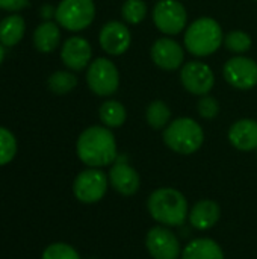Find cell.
Returning a JSON list of instances; mask_svg holds the SVG:
<instances>
[{"label":"cell","instance_id":"14","mask_svg":"<svg viewBox=\"0 0 257 259\" xmlns=\"http://www.w3.org/2000/svg\"><path fill=\"white\" fill-rule=\"evenodd\" d=\"M100 47L111 56L126 53L132 44V35L126 24L121 21H108L98 33Z\"/></svg>","mask_w":257,"mask_h":259},{"label":"cell","instance_id":"23","mask_svg":"<svg viewBox=\"0 0 257 259\" xmlns=\"http://www.w3.org/2000/svg\"><path fill=\"white\" fill-rule=\"evenodd\" d=\"M47 87L53 94L64 96L77 87V77L68 70H58L52 73L47 79Z\"/></svg>","mask_w":257,"mask_h":259},{"label":"cell","instance_id":"7","mask_svg":"<svg viewBox=\"0 0 257 259\" xmlns=\"http://www.w3.org/2000/svg\"><path fill=\"white\" fill-rule=\"evenodd\" d=\"M86 83L95 96H112L120 87V73L117 65L108 58H97L91 61L86 70Z\"/></svg>","mask_w":257,"mask_h":259},{"label":"cell","instance_id":"21","mask_svg":"<svg viewBox=\"0 0 257 259\" xmlns=\"http://www.w3.org/2000/svg\"><path fill=\"white\" fill-rule=\"evenodd\" d=\"M98 117H100V121L103 123V126H106L109 129H115L126 123L127 112H126L124 105L120 103L118 100H106L100 105Z\"/></svg>","mask_w":257,"mask_h":259},{"label":"cell","instance_id":"33","mask_svg":"<svg viewBox=\"0 0 257 259\" xmlns=\"http://www.w3.org/2000/svg\"><path fill=\"white\" fill-rule=\"evenodd\" d=\"M256 2H257V0H256Z\"/></svg>","mask_w":257,"mask_h":259},{"label":"cell","instance_id":"13","mask_svg":"<svg viewBox=\"0 0 257 259\" xmlns=\"http://www.w3.org/2000/svg\"><path fill=\"white\" fill-rule=\"evenodd\" d=\"M108 178L109 185L114 188V191L124 197L135 196L141 188L139 173L127 161H123L120 158H117V161L111 165Z\"/></svg>","mask_w":257,"mask_h":259},{"label":"cell","instance_id":"6","mask_svg":"<svg viewBox=\"0 0 257 259\" xmlns=\"http://www.w3.org/2000/svg\"><path fill=\"white\" fill-rule=\"evenodd\" d=\"M109 178L101 168L88 167L82 170L73 182L74 197L85 205L98 203L108 193Z\"/></svg>","mask_w":257,"mask_h":259},{"label":"cell","instance_id":"27","mask_svg":"<svg viewBox=\"0 0 257 259\" xmlns=\"http://www.w3.org/2000/svg\"><path fill=\"white\" fill-rule=\"evenodd\" d=\"M41 259H82L79 252L67 243H53L47 246Z\"/></svg>","mask_w":257,"mask_h":259},{"label":"cell","instance_id":"11","mask_svg":"<svg viewBox=\"0 0 257 259\" xmlns=\"http://www.w3.org/2000/svg\"><path fill=\"white\" fill-rule=\"evenodd\" d=\"M223 76L226 82L236 90H253L257 85V62L245 56L230 58L224 64Z\"/></svg>","mask_w":257,"mask_h":259},{"label":"cell","instance_id":"30","mask_svg":"<svg viewBox=\"0 0 257 259\" xmlns=\"http://www.w3.org/2000/svg\"><path fill=\"white\" fill-rule=\"evenodd\" d=\"M55 14H56V8H53L50 5H44L39 9V15L44 18V21H48V20L55 18Z\"/></svg>","mask_w":257,"mask_h":259},{"label":"cell","instance_id":"18","mask_svg":"<svg viewBox=\"0 0 257 259\" xmlns=\"http://www.w3.org/2000/svg\"><path fill=\"white\" fill-rule=\"evenodd\" d=\"M180 259H226L224 250L212 238H195L191 240L182 250Z\"/></svg>","mask_w":257,"mask_h":259},{"label":"cell","instance_id":"15","mask_svg":"<svg viewBox=\"0 0 257 259\" xmlns=\"http://www.w3.org/2000/svg\"><path fill=\"white\" fill-rule=\"evenodd\" d=\"M92 58L91 44L82 36H70L61 49V59L70 71H82L88 68Z\"/></svg>","mask_w":257,"mask_h":259},{"label":"cell","instance_id":"12","mask_svg":"<svg viewBox=\"0 0 257 259\" xmlns=\"http://www.w3.org/2000/svg\"><path fill=\"white\" fill-rule=\"evenodd\" d=\"M150 55L153 64L165 71H174L180 68L185 61L183 47L176 39L168 36L156 39L150 49Z\"/></svg>","mask_w":257,"mask_h":259},{"label":"cell","instance_id":"9","mask_svg":"<svg viewBox=\"0 0 257 259\" xmlns=\"http://www.w3.org/2000/svg\"><path fill=\"white\" fill-rule=\"evenodd\" d=\"M155 26L165 35H177L186 27L188 14L180 0H159L153 9Z\"/></svg>","mask_w":257,"mask_h":259},{"label":"cell","instance_id":"1","mask_svg":"<svg viewBox=\"0 0 257 259\" xmlns=\"http://www.w3.org/2000/svg\"><path fill=\"white\" fill-rule=\"evenodd\" d=\"M77 158L92 168H103L112 165L118 158L117 140L106 126L86 127L76 141Z\"/></svg>","mask_w":257,"mask_h":259},{"label":"cell","instance_id":"5","mask_svg":"<svg viewBox=\"0 0 257 259\" xmlns=\"http://www.w3.org/2000/svg\"><path fill=\"white\" fill-rule=\"evenodd\" d=\"M94 18L95 5L92 0H61L56 6V23L70 32H80L89 27Z\"/></svg>","mask_w":257,"mask_h":259},{"label":"cell","instance_id":"31","mask_svg":"<svg viewBox=\"0 0 257 259\" xmlns=\"http://www.w3.org/2000/svg\"><path fill=\"white\" fill-rule=\"evenodd\" d=\"M5 56H6V47L0 42V65H2L3 61H5Z\"/></svg>","mask_w":257,"mask_h":259},{"label":"cell","instance_id":"24","mask_svg":"<svg viewBox=\"0 0 257 259\" xmlns=\"http://www.w3.org/2000/svg\"><path fill=\"white\" fill-rule=\"evenodd\" d=\"M224 46L229 52H233V53H238V55H242V53H247L251 46H253V39L251 36L244 32V30H233V32H229L227 35H224Z\"/></svg>","mask_w":257,"mask_h":259},{"label":"cell","instance_id":"8","mask_svg":"<svg viewBox=\"0 0 257 259\" xmlns=\"http://www.w3.org/2000/svg\"><path fill=\"white\" fill-rule=\"evenodd\" d=\"M145 249L151 259H180L183 250L173 228L162 225L148 229L145 234Z\"/></svg>","mask_w":257,"mask_h":259},{"label":"cell","instance_id":"10","mask_svg":"<svg viewBox=\"0 0 257 259\" xmlns=\"http://www.w3.org/2000/svg\"><path fill=\"white\" fill-rule=\"evenodd\" d=\"M180 82L183 88L194 96H206L215 85L212 68L201 61H188L180 70Z\"/></svg>","mask_w":257,"mask_h":259},{"label":"cell","instance_id":"25","mask_svg":"<svg viewBox=\"0 0 257 259\" xmlns=\"http://www.w3.org/2000/svg\"><path fill=\"white\" fill-rule=\"evenodd\" d=\"M147 15V3L144 0H126L121 6V17L129 24H139Z\"/></svg>","mask_w":257,"mask_h":259},{"label":"cell","instance_id":"19","mask_svg":"<svg viewBox=\"0 0 257 259\" xmlns=\"http://www.w3.org/2000/svg\"><path fill=\"white\" fill-rule=\"evenodd\" d=\"M33 46L41 53H52L58 49L61 42V29L59 24L48 20L39 23L33 30Z\"/></svg>","mask_w":257,"mask_h":259},{"label":"cell","instance_id":"17","mask_svg":"<svg viewBox=\"0 0 257 259\" xmlns=\"http://www.w3.org/2000/svg\"><path fill=\"white\" fill-rule=\"evenodd\" d=\"M230 144L241 152H253L257 149V121L253 118H241L235 121L227 134Z\"/></svg>","mask_w":257,"mask_h":259},{"label":"cell","instance_id":"16","mask_svg":"<svg viewBox=\"0 0 257 259\" xmlns=\"http://www.w3.org/2000/svg\"><path fill=\"white\" fill-rule=\"evenodd\" d=\"M220 219H221V206L218 202L212 199H201L192 208H189V215H188L189 225L200 232L215 228Z\"/></svg>","mask_w":257,"mask_h":259},{"label":"cell","instance_id":"28","mask_svg":"<svg viewBox=\"0 0 257 259\" xmlns=\"http://www.w3.org/2000/svg\"><path fill=\"white\" fill-rule=\"evenodd\" d=\"M197 111L200 114L201 118L204 120H214L218 117L220 114V103L215 97L206 94V96H201L198 103H197Z\"/></svg>","mask_w":257,"mask_h":259},{"label":"cell","instance_id":"2","mask_svg":"<svg viewBox=\"0 0 257 259\" xmlns=\"http://www.w3.org/2000/svg\"><path fill=\"white\" fill-rule=\"evenodd\" d=\"M147 211L150 217L162 226L180 228L189 215L186 196L173 187L156 188L147 199Z\"/></svg>","mask_w":257,"mask_h":259},{"label":"cell","instance_id":"4","mask_svg":"<svg viewBox=\"0 0 257 259\" xmlns=\"http://www.w3.org/2000/svg\"><path fill=\"white\" fill-rule=\"evenodd\" d=\"M165 146L179 155H192L200 150L204 143L203 127L191 117L173 120L162 134Z\"/></svg>","mask_w":257,"mask_h":259},{"label":"cell","instance_id":"3","mask_svg":"<svg viewBox=\"0 0 257 259\" xmlns=\"http://www.w3.org/2000/svg\"><path fill=\"white\" fill-rule=\"evenodd\" d=\"M185 49L197 56L204 58L214 55L224 41L223 29L215 18L201 17L192 21L185 32Z\"/></svg>","mask_w":257,"mask_h":259},{"label":"cell","instance_id":"26","mask_svg":"<svg viewBox=\"0 0 257 259\" xmlns=\"http://www.w3.org/2000/svg\"><path fill=\"white\" fill-rule=\"evenodd\" d=\"M17 147L15 135L9 129L0 126V167L9 164L15 158Z\"/></svg>","mask_w":257,"mask_h":259},{"label":"cell","instance_id":"32","mask_svg":"<svg viewBox=\"0 0 257 259\" xmlns=\"http://www.w3.org/2000/svg\"><path fill=\"white\" fill-rule=\"evenodd\" d=\"M256 155H257V149H256Z\"/></svg>","mask_w":257,"mask_h":259},{"label":"cell","instance_id":"29","mask_svg":"<svg viewBox=\"0 0 257 259\" xmlns=\"http://www.w3.org/2000/svg\"><path fill=\"white\" fill-rule=\"evenodd\" d=\"M29 6V0H0V9L8 12H20Z\"/></svg>","mask_w":257,"mask_h":259},{"label":"cell","instance_id":"22","mask_svg":"<svg viewBox=\"0 0 257 259\" xmlns=\"http://www.w3.org/2000/svg\"><path fill=\"white\" fill-rule=\"evenodd\" d=\"M145 120L155 131L165 129L171 120V109L164 100H153L145 109Z\"/></svg>","mask_w":257,"mask_h":259},{"label":"cell","instance_id":"20","mask_svg":"<svg viewBox=\"0 0 257 259\" xmlns=\"http://www.w3.org/2000/svg\"><path fill=\"white\" fill-rule=\"evenodd\" d=\"M26 33V21L23 15L12 12L0 20V42L8 49L17 46Z\"/></svg>","mask_w":257,"mask_h":259}]
</instances>
